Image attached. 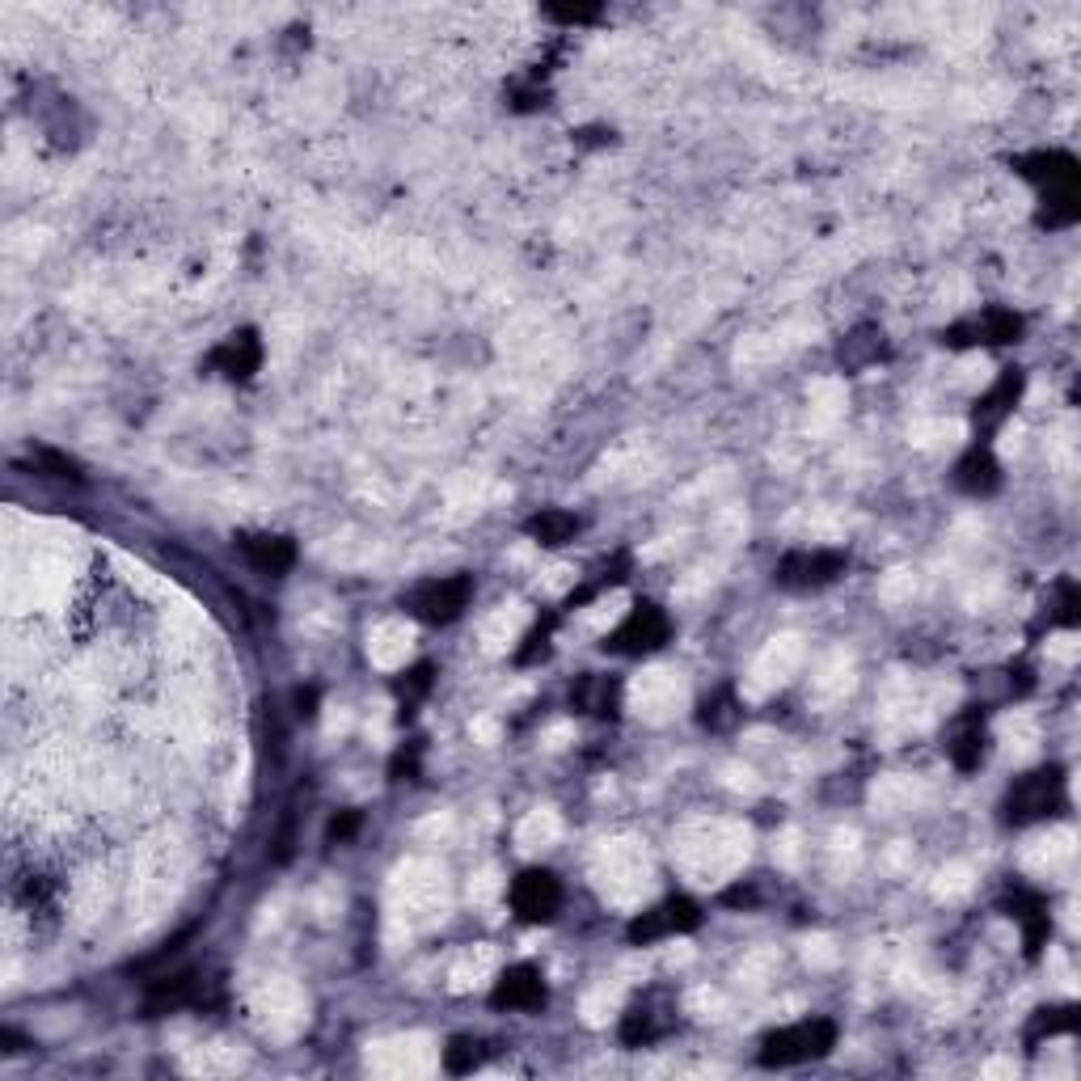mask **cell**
<instances>
[{
    "label": "cell",
    "mask_w": 1081,
    "mask_h": 1081,
    "mask_svg": "<svg viewBox=\"0 0 1081 1081\" xmlns=\"http://www.w3.org/2000/svg\"><path fill=\"white\" fill-rule=\"evenodd\" d=\"M828 1039L832 1031L824 1027V1022H807V1027H794V1031H782L773 1039V1056L777 1060H799V1056H815V1052H824L828 1048Z\"/></svg>",
    "instance_id": "6da1fadb"
},
{
    "label": "cell",
    "mask_w": 1081,
    "mask_h": 1081,
    "mask_svg": "<svg viewBox=\"0 0 1081 1081\" xmlns=\"http://www.w3.org/2000/svg\"><path fill=\"white\" fill-rule=\"evenodd\" d=\"M1001 748H1005V756H1010L1014 765L1031 761V756L1039 752V727H1035V718L1031 714L1001 718Z\"/></svg>",
    "instance_id": "7a4b0ae2"
},
{
    "label": "cell",
    "mask_w": 1081,
    "mask_h": 1081,
    "mask_svg": "<svg viewBox=\"0 0 1081 1081\" xmlns=\"http://www.w3.org/2000/svg\"><path fill=\"white\" fill-rule=\"evenodd\" d=\"M1077 837L1069 828H1056V832H1048V837L1043 841H1035V853H1027V866L1031 870H1060V866H1069L1073 862V853H1077V845H1073Z\"/></svg>",
    "instance_id": "3957f363"
},
{
    "label": "cell",
    "mask_w": 1081,
    "mask_h": 1081,
    "mask_svg": "<svg viewBox=\"0 0 1081 1081\" xmlns=\"http://www.w3.org/2000/svg\"><path fill=\"white\" fill-rule=\"evenodd\" d=\"M554 900H558V887H554V879H549V875H528L516 887V904H520V913H528V917H549Z\"/></svg>",
    "instance_id": "277c9868"
},
{
    "label": "cell",
    "mask_w": 1081,
    "mask_h": 1081,
    "mask_svg": "<svg viewBox=\"0 0 1081 1081\" xmlns=\"http://www.w3.org/2000/svg\"><path fill=\"white\" fill-rule=\"evenodd\" d=\"M406 655H410V634L402 630V625H385V630L372 638V659L385 663V668L406 663Z\"/></svg>",
    "instance_id": "5b68a950"
},
{
    "label": "cell",
    "mask_w": 1081,
    "mask_h": 1081,
    "mask_svg": "<svg viewBox=\"0 0 1081 1081\" xmlns=\"http://www.w3.org/2000/svg\"><path fill=\"white\" fill-rule=\"evenodd\" d=\"M465 600V583H431L423 592V613L427 617H452Z\"/></svg>",
    "instance_id": "8992f818"
},
{
    "label": "cell",
    "mask_w": 1081,
    "mask_h": 1081,
    "mask_svg": "<svg viewBox=\"0 0 1081 1081\" xmlns=\"http://www.w3.org/2000/svg\"><path fill=\"white\" fill-rule=\"evenodd\" d=\"M1077 651H1081V638H1077V634H1052V638H1048V659L1060 663V668L1077 663Z\"/></svg>",
    "instance_id": "52a82bcc"
},
{
    "label": "cell",
    "mask_w": 1081,
    "mask_h": 1081,
    "mask_svg": "<svg viewBox=\"0 0 1081 1081\" xmlns=\"http://www.w3.org/2000/svg\"><path fill=\"white\" fill-rule=\"evenodd\" d=\"M503 993H507V1001H537V997H541V984L528 976V972H520V976H511V980H507V989H503Z\"/></svg>",
    "instance_id": "ba28073f"
},
{
    "label": "cell",
    "mask_w": 1081,
    "mask_h": 1081,
    "mask_svg": "<svg viewBox=\"0 0 1081 1081\" xmlns=\"http://www.w3.org/2000/svg\"><path fill=\"white\" fill-rule=\"evenodd\" d=\"M554 815H533V820L524 824V845H545L549 837H554Z\"/></svg>",
    "instance_id": "9c48e42d"
},
{
    "label": "cell",
    "mask_w": 1081,
    "mask_h": 1081,
    "mask_svg": "<svg viewBox=\"0 0 1081 1081\" xmlns=\"http://www.w3.org/2000/svg\"><path fill=\"white\" fill-rule=\"evenodd\" d=\"M562 533H571V520H562V516H549L537 524V537H545V541H558Z\"/></svg>",
    "instance_id": "30bf717a"
}]
</instances>
